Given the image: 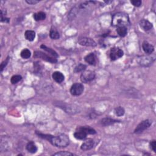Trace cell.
Instances as JSON below:
<instances>
[{
    "mask_svg": "<svg viewBox=\"0 0 156 156\" xmlns=\"http://www.w3.org/2000/svg\"><path fill=\"white\" fill-rule=\"evenodd\" d=\"M34 18L36 21L44 20L46 18V14L43 12H40L34 14Z\"/></svg>",
    "mask_w": 156,
    "mask_h": 156,
    "instance_id": "20",
    "label": "cell"
},
{
    "mask_svg": "<svg viewBox=\"0 0 156 156\" xmlns=\"http://www.w3.org/2000/svg\"><path fill=\"white\" fill-rule=\"evenodd\" d=\"M95 143L94 141L92 139H87L84 143H83L81 146V149L82 151H88L93 148L94 146Z\"/></svg>",
    "mask_w": 156,
    "mask_h": 156,
    "instance_id": "11",
    "label": "cell"
},
{
    "mask_svg": "<svg viewBox=\"0 0 156 156\" xmlns=\"http://www.w3.org/2000/svg\"><path fill=\"white\" fill-rule=\"evenodd\" d=\"M117 33L120 37H125L126 36L127 33H128V28L126 26H120L117 27L116 29Z\"/></svg>",
    "mask_w": 156,
    "mask_h": 156,
    "instance_id": "19",
    "label": "cell"
},
{
    "mask_svg": "<svg viewBox=\"0 0 156 156\" xmlns=\"http://www.w3.org/2000/svg\"><path fill=\"white\" fill-rule=\"evenodd\" d=\"M24 36H25L26 40H28V41L32 42L34 40V38H36V32L34 31L28 30L25 32Z\"/></svg>",
    "mask_w": 156,
    "mask_h": 156,
    "instance_id": "18",
    "label": "cell"
},
{
    "mask_svg": "<svg viewBox=\"0 0 156 156\" xmlns=\"http://www.w3.org/2000/svg\"><path fill=\"white\" fill-rule=\"evenodd\" d=\"M155 59V56H141L136 58V61L139 64L143 67L150 66Z\"/></svg>",
    "mask_w": 156,
    "mask_h": 156,
    "instance_id": "4",
    "label": "cell"
},
{
    "mask_svg": "<svg viewBox=\"0 0 156 156\" xmlns=\"http://www.w3.org/2000/svg\"><path fill=\"white\" fill-rule=\"evenodd\" d=\"M123 51L118 48H113L111 49L110 57L112 61H116L123 56Z\"/></svg>",
    "mask_w": 156,
    "mask_h": 156,
    "instance_id": "9",
    "label": "cell"
},
{
    "mask_svg": "<svg viewBox=\"0 0 156 156\" xmlns=\"http://www.w3.org/2000/svg\"><path fill=\"white\" fill-rule=\"evenodd\" d=\"M142 48L144 52L147 54H151L154 51V46L147 42H144L143 43Z\"/></svg>",
    "mask_w": 156,
    "mask_h": 156,
    "instance_id": "13",
    "label": "cell"
},
{
    "mask_svg": "<svg viewBox=\"0 0 156 156\" xmlns=\"http://www.w3.org/2000/svg\"><path fill=\"white\" fill-rule=\"evenodd\" d=\"M26 2L29 4H36L39 2V1L37 0H26Z\"/></svg>",
    "mask_w": 156,
    "mask_h": 156,
    "instance_id": "31",
    "label": "cell"
},
{
    "mask_svg": "<svg viewBox=\"0 0 156 156\" xmlns=\"http://www.w3.org/2000/svg\"><path fill=\"white\" fill-rule=\"evenodd\" d=\"M150 146H151V148L152 149L154 152H156V141L155 140H153L151 141V142H150Z\"/></svg>",
    "mask_w": 156,
    "mask_h": 156,
    "instance_id": "29",
    "label": "cell"
},
{
    "mask_svg": "<svg viewBox=\"0 0 156 156\" xmlns=\"http://www.w3.org/2000/svg\"><path fill=\"white\" fill-rule=\"evenodd\" d=\"M73 155L74 154L70 152H67V151H61V152H58L53 154V155L54 156H71Z\"/></svg>",
    "mask_w": 156,
    "mask_h": 156,
    "instance_id": "27",
    "label": "cell"
},
{
    "mask_svg": "<svg viewBox=\"0 0 156 156\" xmlns=\"http://www.w3.org/2000/svg\"><path fill=\"white\" fill-rule=\"evenodd\" d=\"M22 79V77L20 75H14L11 77V83L13 84H15L19 81H20Z\"/></svg>",
    "mask_w": 156,
    "mask_h": 156,
    "instance_id": "26",
    "label": "cell"
},
{
    "mask_svg": "<svg viewBox=\"0 0 156 156\" xmlns=\"http://www.w3.org/2000/svg\"><path fill=\"white\" fill-rule=\"evenodd\" d=\"M8 62H9V57L7 58V59L6 61H4V62H2V63L1 64V71H2L4 68H5V67L7 65Z\"/></svg>",
    "mask_w": 156,
    "mask_h": 156,
    "instance_id": "30",
    "label": "cell"
},
{
    "mask_svg": "<svg viewBox=\"0 0 156 156\" xmlns=\"http://www.w3.org/2000/svg\"><path fill=\"white\" fill-rule=\"evenodd\" d=\"M26 149L30 153L34 154L37 151V147L33 141H29L26 145Z\"/></svg>",
    "mask_w": 156,
    "mask_h": 156,
    "instance_id": "17",
    "label": "cell"
},
{
    "mask_svg": "<svg viewBox=\"0 0 156 156\" xmlns=\"http://www.w3.org/2000/svg\"><path fill=\"white\" fill-rule=\"evenodd\" d=\"M96 133V130L93 128H90L89 126H84L77 128V130L74 134V136L76 139L78 140H83L87 137V135H93Z\"/></svg>",
    "mask_w": 156,
    "mask_h": 156,
    "instance_id": "3",
    "label": "cell"
},
{
    "mask_svg": "<svg viewBox=\"0 0 156 156\" xmlns=\"http://www.w3.org/2000/svg\"><path fill=\"white\" fill-rule=\"evenodd\" d=\"M34 57L42 58V59L43 61H45L46 62L52 63H55L57 62V60L56 59V58L49 56L46 55L45 53H44L42 51H36L34 52Z\"/></svg>",
    "mask_w": 156,
    "mask_h": 156,
    "instance_id": "5",
    "label": "cell"
},
{
    "mask_svg": "<svg viewBox=\"0 0 156 156\" xmlns=\"http://www.w3.org/2000/svg\"><path fill=\"white\" fill-rule=\"evenodd\" d=\"M50 36L52 39L54 40H57L60 38V34L55 29H51L50 33Z\"/></svg>",
    "mask_w": 156,
    "mask_h": 156,
    "instance_id": "22",
    "label": "cell"
},
{
    "mask_svg": "<svg viewBox=\"0 0 156 156\" xmlns=\"http://www.w3.org/2000/svg\"><path fill=\"white\" fill-rule=\"evenodd\" d=\"M95 77V73L92 71H85L81 75V81L83 83H87L93 80Z\"/></svg>",
    "mask_w": 156,
    "mask_h": 156,
    "instance_id": "7",
    "label": "cell"
},
{
    "mask_svg": "<svg viewBox=\"0 0 156 156\" xmlns=\"http://www.w3.org/2000/svg\"><path fill=\"white\" fill-rule=\"evenodd\" d=\"M129 24L128 15L123 12H118L114 15L112 17V24L114 26H127Z\"/></svg>",
    "mask_w": 156,
    "mask_h": 156,
    "instance_id": "2",
    "label": "cell"
},
{
    "mask_svg": "<svg viewBox=\"0 0 156 156\" xmlns=\"http://www.w3.org/2000/svg\"><path fill=\"white\" fill-rule=\"evenodd\" d=\"M52 79L57 83H61L64 81L65 77L61 72L55 71L52 73Z\"/></svg>",
    "mask_w": 156,
    "mask_h": 156,
    "instance_id": "14",
    "label": "cell"
},
{
    "mask_svg": "<svg viewBox=\"0 0 156 156\" xmlns=\"http://www.w3.org/2000/svg\"><path fill=\"white\" fill-rule=\"evenodd\" d=\"M42 49H43L44 50L47 51L48 52H49L50 54H51L52 56H53L54 57H58V54H57V53L55 51H54L53 50H52L51 48H48L47 47L46 45H42L41 46H40Z\"/></svg>",
    "mask_w": 156,
    "mask_h": 156,
    "instance_id": "21",
    "label": "cell"
},
{
    "mask_svg": "<svg viewBox=\"0 0 156 156\" xmlns=\"http://www.w3.org/2000/svg\"><path fill=\"white\" fill-rule=\"evenodd\" d=\"M124 112H125L124 109L122 107H116V108L115 109V115H117V116H123L124 114Z\"/></svg>",
    "mask_w": 156,
    "mask_h": 156,
    "instance_id": "25",
    "label": "cell"
},
{
    "mask_svg": "<svg viewBox=\"0 0 156 156\" xmlns=\"http://www.w3.org/2000/svg\"><path fill=\"white\" fill-rule=\"evenodd\" d=\"M139 24L141 28H142L145 31H148L151 30L153 27V24L147 20H141L139 23Z\"/></svg>",
    "mask_w": 156,
    "mask_h": 156,
    "instance_id": "12",
    "label": "cell"
},
{
    "mask_svg": "<svg viewBox=\"0 0 156 156\" xmlns=\"http://www.w3.org/2000/svg\"><path fill=\"white\" fill-rule=\"evenodd\" d=\"M81 45L85 46H96V43L94 40H93L92 38H88V37H82L81 38L79 41H78Z\"/></svg>",
    "mask_w": 156,
    "mask_h": 156,
    "instance_id": "10",
    "label": "cell"
},
{
    "mask_svg": "<svg viewBox=\"0 0 156 156\" xmlns=\"http://www.w3.org/2000/svg\"><path fill=\"white\" fill-rule=\"evenodd\" d=\"M151 124H152V121L151 120H146L145 121H143L136 126V129L134 130V133L136 134L142 133L144 130L148 129Z\"/></svg>",
    "mask_w": 156,
    "mask_h": 156,
    "instance_id": "6",
    "label": "cell"
},
{
    "mask_svg": "<svg viewBox=\"0 0 156 156\" xmlns=\"http://www.w3.org/2000/svg\"><path fill=\"white\" fill-rule=\"evenodd\" d=\"M130 3L135 7H139L141 6V4H142V2H141V1H140V0H135V1H131Z\"/></svg>",
    "mask_w": 156,
    "mask_h": 156,
    "instance_id": "28",
    "label": "cell"
},
{
    "mask_svg": "<svg viewBox=\"0 0 156 156\" xmlns=\"http://www.w3.org/2000/svg\"><path fill=\"white\" fill-rule=\"evenodd\" d=\"M21 57L23 58H28L31 57V52L28 49H24L21 52Z\"/></svg>",
    "mask_w": 156,
    "mask_h": 156,
    "instance_id": "23",
    "label": "cell"
},
{
    "mask_svg": "<svg viewBox=\"0 0 156 156\" xmlns=\"http://www.w3.org/2000/svg\"><path fill=\"white\" fill-rule=\"evenodd\" d=\"M118 121L116 120H114V119H112L111 118H109V117H107V118H104L101 120V123L102 126H107L113 124Z\"/></svg>",
    "mask_w": 156,
    "mask_h": 156,
    "instance_id": "16",
    "label": "cell"
},
{
    "mask_svg": "<svg viewBox=\"0 0 156 156\" xmlns=\"http://www.w3.org/2000/svg\"><path fill=\"white\" fill-rule=\"evenodd\" d=\"M37 134L40 138L47 140L52 145L58 148H65L70 144V139L65 134H61L57 136H52L51 135H46L37 132Z\"/></svg>",
    "mask_w": 156,
    "mask_h": 156,
    "instance_id": "1",
    "label": "cell"
},
{
    "mask_svg": "<svg viewBox=\"0 0 156 156\" xmlns=\"http://www.w3.org/2000/svg\"><path fill=\"white\" fill-rule=\"evenodd\" d=\"M84 59L87 63H88L91 65H95L96 63V57L94 53H90L89 54L87 55L85 57Z\"/></svg>",
    "mask_w": 156,
    "mask_h": 156,
    "instance_id": "15",
    "label": "cell"
},
{
    "mask_svg": "<svg viewBox=\"0 0 156 156\" xmlns=\"http://www.w3.org/2000/svg\"><path fill=\"white\" fill-rule=\"evenodd\" d=\"M87 66L84 64H82V63H80L78 65H77L75 68V73H79V72H82L84 71L86 69Z\"/></svg>",
    "mask_w": 156,
    "mask_h": 156,
    "instance_id": "24",
    "label": "cell"
},
{
    "mask_svg": "<svg viewBox=\"0 0 156 156\" xmlns=\"http://www.w3.org/2000/svg\"><path fill=\"white\" fill-rule=\"evenodd\" d=\"M84 90V87L81 83H75L73 84L71 89L70 93L73 96H79L81 95Z\"/></svg>",
    "mask_w": 156,
    "mask_h": 156,
    "instance_id": "8",
    "label": "cell"
}]
</instances>
